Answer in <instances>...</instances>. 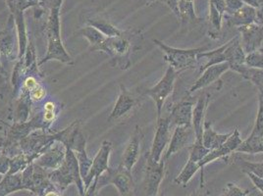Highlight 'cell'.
<instances>
[{"label": "cell", "instance_id": "obj_1", "mask_svg": "<svg viewBox=\"0 0 263 196\" xmlns=\"http://www.w3.org/2000/svg\"><path fill=\"white\" fill-rule=\"evenodd\" d=\"M64 0H53L50 7L49 16L46 23V37H47V51L43 60L39 62L42 66L49 61H58L67 65H73V59L66 50L61 38V23L60 10Z\"/></svg>", "mask_w": 263, "mask_h": 196}, {"label": "cell", "instance_id": "obj_2", "mask_svg": "<svg viewBox=\"0 0 263 196\" xmlns=\"http://www.w3.org/2000/svg\"><path fill=\"white\" fill-rule=\"evenodd\" d=\"M66 147L65 159L61 166L48 173V178L57 189L65 190L71 184H76L81 196L85 194V185L80 173L79 162L73 150L68 143H63Z\"/></svg>", "mask_w": 263, "mask_h": 196}, {"label": "cell", "instance_id": "obj_3", "mask_svg": "<svg viewBox=\"0 0 263 196\" xmlns=\"http://www.w3.org/2000/svg\"><path fill=\"white\" fill-rule=\"evenodd\" d=\"M154 43L164 52L165 61L168 62L177 73L196 69L198 67L197 55L209 51L208 46L192 49H180L168 46L158 40H154Z\"/></svg>", "mask_w": 263, "mask_h": 196}, {"label": "cell", "instance_id": "obj_4", "mask_svg": "<svg viewBox=\"0 0 263 196\" xmlns=\"http://www.w3.org/2000/svg\"><path fill=\"white\" fill-rule=\"evenodd\" d=\"M127 34L128 33L115 37L106 36L98 49L109 56L112 65L122 70H126L131 65L132 44Z\"/></svg>", "mask_w": 263, "mask_h": 196}, {"label": "cell", "instance_id": "obj_5", "mask_svg": "<svg viewBox=\"0 0 263 196\" xmlns=\"http://www.w3.org/2000/svg\"><path fill=\"white\" fill-rule=\"evenodd\" d=\"M177 75H178V73L171 66H169L168 69L166 70L164 76H162V79L154 87L146 89L144 92L145 95L153 98V100L155 103L157 120L161 117L166 98L173 92Z\"/></svg>", "mask_w": 263, "mask_h": 196}, {"label": "cell", "instance_id": "obj_6", "mask_svg": "<svg viewBox=\"0 0 263 196\" xmlns=\"http://www.w3.org/2000/svg\"><path fill=\"white\" fill-rule=\"evenodd\" d=\"M113 185L121 196L129 195L134 189V181L132 172L128 171L120 164L118 168H109L99 178L98 190L105 185Z\"/></svg>", "mask_w": 263, "mask_h": 196}, {"label": "cell", "instance_id": "obj_7", "mask_svg": "<svg viewBox=\"0 0 263 196\" xmlns=\"http://www.w3.org/2000/svg\"><path fill=\"white\" fill-rule=\"evenodd\" d=\"M79 121H77L75 127L73 128L72 131L70 132L69 136L66 139L63 143H68L75 154L79 162L80 167V173L82 175V179L84 180L88 171L90 169V166L92 164V159L88 157L87 153V140L84 135V133L81 131L79 127Z\"/></svg>", "mask_w": 263, "mask_h": 196}, {"label": "cell", "instance_id": "obj_8", "mask_svg": "<svg viewBox=\"0 0 263 196\" xmlns=\"http://www.w3.org/2000/svg\"><path fill=\"white\" fill-rule=\"evenodd\" d=\"M170 130L171 128L168 116L160 117L156 123V131L146 164L152 165L159 163L161 161L165 147L170 142Z\"/></svg>", "mask_w": 263, "mask_h": 196}, {"label": "cell", "instance_id": "obj_9", "mask_svg": "<svg viewBox=\"0 0 263 196\" xmlns=\"http://www.w3.org/2000/svg\"><path fill=\"white\" fill-rule=\"evenodd\" d=\"M259 109L252 133L241 142L236 152L257 154L263 153V92H258Z\"/></svg>", "mask_w": 263, "mask_h": 196}, {"label": "cell", "instance_id": "obj_10", "mask_svg": "<svg viewBox=\"0 0 263 196\" xmlns=\"http://www.w3.org/2000/svg\"><path fill=\"white\" fill-rule=\"evenodd\" d=\"M0 54L9 61H17L19 56V42L14 17L10 15L6 27L0 32Z\"/></svg>", "mask_w": 263, "mask_h": 196}, {"label": "cell", "instance_id": "obj_11", "mask_svg": "<svg viewBox=\"0 0 263 196\" xmlns=\"http://www.w3.org/2000/svg\"><path fill=\"white\" fill-rule=\"evenodd\" d=\"M112 150V143L108 141H104L101 143L99 152L97 153L96 157L92 159V164L88 171L87 177L83 180L85 190L88 189L89 185L93 182L96 178H99L103 173H105L108 169L110 153Z\"/></svg>", "mask_w": 263, "mask_h": 196}, {"label": "cell", "instance_id": "obj_12", "mask_svg": "<svg viewBox=\"0 0 263 196\" xmlns=\"http://www.w3.org/2000/svg\"><path fill=\"white\" fill-rule=\"evenodd\" d=\"M240 32V38L243 52L250 54L261 48L263 44V27L253 23L251 25L238 28Z\"/></svg>", "mask_w": 263, "mask_h": 196}, {"label": "cell", "instance_id": "obj_13", "mask_svg": "<svg viewBox=\"0 0 263 196\" xmlns=\"http://www.w3.org/2000/svg\"><path fill=\"white\" fill-rule=\"evenodd\" d=\"M65 145L60 142H55L48 147L33 163L44 171H54L58 169L65 159Z\"/></svg>", "mask_w": 263, "mask_h": 196}, {"label": "cell", "instance_id": "obj_14", "mask_svg": "<svg viewBox=\"0 0 263 196\" xmlns=\"http://www.w3.org/2000/svg\"><path fill=\"white\" fill-rule=\"evenodd\" d=\"M138 105V98L135 97L126 87L120 86V94L117 98V101L111 111L107 121L112 123L127 117Z\"/></svg>", "mask_w": 263, "mask_h": 196}, {"label": "cell", "instance_id": "obj_15", "mask_svg": "<svg viewBox=\"0 0 263 196\" xmlns=\"http://www.w3.org/2000/svg\"><path fill=\"white\" fill-rule=\"evenodd\" d=\"M196 138L193 126H180L174 128V132L168 144V148L164 153L163 159L167 161L172 155L187 146L193 138Z\"/></svg>", "mask_w": 263, "mask_h": 196}, {"label": "cell", "instance_id": "obj_16", "mask_svg": "<svg viewBox=\"0 0 263 196\" xmlns=\"http://www.w3.org/2000/svg\"><path fill=\"white\" fill-rule=\"evenodd\" d=\"M241 142H242V140H241V134H240V131L238 129H235V131H232L228 140L224 142L220 147L216 149H213V150H210V152L205 156V158L199 163L200 168L202 169L208 164L211 163L220 158H225V157L229 156L232 152H236L238 147L241 145Z\"/></svg>", "mask_w": 263, "mask_h": 196}, {"label": "cell", "instance_id": "obj_17", "mask_svg": "<svg viewBox=\"0 0 263 196\" xmlns=\"http://www.w3.org/2000/svg\"><path fill=\"white\" fill-rule=\"evenodd\" d=\"M143 138V132L139 126H136V129L131 135V139L127 143V146L123 153L121 165L132 172L134 166L139 161L140 151H141V142Z\"/></svg>", "mask_w": 263, "mask_h": 196}, {"label": "cell", "instance_id": "obj_18", "mask_svg": "<svg viewBox=\"0 0 263 196\" xmlns=\"http://www.w3.org/2000/svg\"><path fill=\"white\" fill-rule=\"evenodd\" d=\"M193 109L194 102L191 100H182L172 107L170 114L168 115L170 128H176L180 126H193Z\"/></svg>", "mask_w": 263, "mask_h": 196}, {"label": "cell", "instance_id": "obj_19", "mask_svg": "<svg viewBox=\"0 0 263 196\" xmlns=\"http://www.w3.org/2000/svg\"><path fill=\"white\" fill-rule=\"evenodd\" d=\"M165 161L162 158L159 163L146 164L145 169V196H157L160 184L163 180L165 171Z\"/></svg>", "mask_w": 263, "mask_h": 196}, {"label": "cell", "instance_id": "obj_20", "mask_svg": "<svg viewBox=\"0 0 263 196\" xmlns=\"http://www.w3.org/2000/svg\"><path fill=\"white\" fill-rule=\"evenodd\" d=\"M230 70V64L227 62L220 63L216 65L211 66L202 72V75L196 81V83L192 86L189 90V93H194L197 90L209 87L211 84L218 81L221 76Z\"/></svg>", "mask_w": 263, "mask_h": 196}, {"label": "cell", "instance_id": "obj_21", "mask_svg": "<svg viewBox=\"0 0 263 196\" xmlns=\"http://www.w3.org/2000/svg\"><path fill=\"white\" fill-rule=\"evenodd\" d=\"M256 19V11L255 9L250 6L245 4L241 8L236 12H234L233 14H224L223 16V20L225 21V24L228 27H242V26H247V25H251L255 23Z\"/></svg>", "mask_w": 263, "mask_h": 196}, {"label": "cell", "instance_id": "obj_22", "mask_svg": "<svg viewBox=\"0 0 263 196\" xmlns=\"http://www.w3.org/2000/svg\"><path fill=\"white\" fill-rule=\"evenodd\" d=\"M209 102V93H204L200 95L197 99L196 106L193 109V129L195 131L196 140L201 141L202 138V132H203V126H204V116H205V111L208 108Z\"/></svg>", "mask_w": 263, "mask_h": 196}, {"label": "cell", "instance_id": "obj_23", "mask_svg": "<svg viewBox=\"0 0 263 196\" xmlns=\"http://www.w3.org/2000/svg\"><path fill=\"white\" fill-rule=\"evenodd\" d=\"M246 53L241 47L240 35L235 36L230 42L226 44L225 48V57L226 62L231 66L242 65L246 64Z\"/></svg>", "mask_w": 263, "mask_h": 196}, {"label": "cell", "instance_id": "obj_24", "mask_svg": "<svg viewBox=\"0 0 263 196\" xmlns=\"http://www.w3.org/2000/svg\"><path fill=\"white\" fill-rule=\"evenodd\" d=\"M231 133L232 132L226 133V134H220L213 130L211 123L204 122L201 142L206 148H209V150H213L220 147L224 142H226L230 136Z\"/></svg>", "mask_w": 263, "mask_h": 196}, {"label": "cell", "instance_id": "obj_25", "mask_svg": "<svg viewBox=\"0 0 263 196\" xmlns=\"http://www.w3.org/2000/svg\"><path fill=\"white\" fill-rule=\"evenodd\" d=\"M230 70L239 73L243 79L252 82L258 88V92H263V69L242 64L231 66Z\"/></svg>", "mask_w": 263, "mask_h": 196}, {"label": "cell", "instance_id": "obj_26", "mask_svg": "<svg viewBox=\"0 0 263 196\" xmlns=\"http://www.w3.org/2000/svg\"><path fill=\"white\" fill-rule=\"evenodd\" d=\"M62 107L54 100H47L44 102L43 111L40 113L43 124V131H49L53 125Z\"/></svg>", "mask_w": 263, "mask_h": 196}, {"label": "cell", "instance_id": "obj_27", "mask_svg": "<svg viewBox=\"0 0 263 196\" xmlns=\"http://www.w3.org/2000/svg\"><path fill=\"white\" fill-rule=\"evenodd\" d=\"M20 190H24L21 173L5 174L0 180V196L9 195Z\"/></svg>", "mask_w": 263, "mask_h": 196}, {"label": "cell", "instance_id": "obj_28", "mask_svg": "<svg viewBox=\"0 0 263 196\" xmlns=\"http://www.w3.org/2000/svg\"><path fill=\"white\" fill-rule=\"evenodd\" d=\"M87 23H88V26H91V27L96 28L97 30H99L100 33L104 34L105 36H108V37L122 36L126 33V32L121 31L120 29L115 27L109 21H106V20H103V19H99V18L88 19Z\"/></svg>", "mask_w": 263, "mask_h": 196}, {"label": "cell", "instance_id": "obj_29", "mask_svg": "<svg viewBox=\"0 0 263 196\" xmlns=\"http://www.w3.org/2000/svg\"><path fill=\"white\" fill-rule=\"evenodd\" d=\"M11 14L16 12H24L31 7H43L48 4L50 0H5Z\"/></svg>", "mask_w": 263, "mask_h": 196}, {"label": "cell", "instance_id": "obj_30", "mask_svg": "<svg viewBox=\"0 0 263 196\" xmlns=\"http://www.w3.org/2000/svg\"><path fill=\"white\" fill-rule=\"evenodd\" d=\"M178 11L179 19H181L183 22L194 23L197 21V14L194 6V0H179Z\"/></svg>", "mask_w": 263, "mask_h": 196}, {"label": "cell", "instance_id": "obj_31", "mask_svg": "<svg viewBox=\"0 0 263 196\" xmlns=\"http://www.w3.org/2000/svg\"><path fill=\"white\" fill-rule=\"evenodd\" d=\"M222 22L223 15L212 4L209 3V36L214 40L218 38V35L222 30Z\"/></svg>", "mask_w": 263, "mask_h": 196}, {"label": "cell", "instance_id": "obj_32", "mask_svg": "<svg viewBox=\"0 0 263 196\" xmlns=\"http://www.w3.org/2000/svg\"><path fill=\"white\" fill-rule=\"evenodd\" d=\"M80 33L88 41L89 44L91 45V51H98L100 44H102L105 40V35L99 32V30H97L96 28L91 27V26H86L85 28H83Z\"/></svg>", "mask_w": 263, "mask_h": 196}, {"label": "cell", "instance_id": "obj_33", "mask_svg": "<svg viewBox=\"0 0 263 196\" xmlns=\"http://www.w3.org/2000/svg\"><path fill=\"white\" fill-rule=\"evenodd\" d=\"M199 169H201L200 166H199V163L194 162L192 160H187V162L185 165V167L183 168L182 172L178 174V177L176 178L174 182L177 185L186 186L190 183V181L194 178V175L197 174V172Z\"/></svg>", "mask_w": 263, "mask_h": 196}, {"label": "cell", "instance_id": "obj_34", "mask_svg": "<svg viewBox=\"0 0 263 196\" xmlns=\"http://www.w3.org/2000/svg\"><path fill=\"white\" fill-rule=\"evenodd\" d=\"M209 152L210 150L202 144L201 141L196 140L195 142L190 146L189 160L200 163Z\"/></svg>", "mask_w": 263, "mask_h": 196}, {"label": "cell", "instance_id": "obj_35", "mask_svg": "<svg viewBox=\"0 0 263 196\" xmlns=\"http://www.w3.org/2000/svg\"><path fill=\"white\" fill-rule=\"evenodd\" d=\"M236 161L245 174L252 173L263 179V162H249L241 158H237Z\"/></svg>", "mask_w": 263, "mask_h": 196}, {"label": "cell", "instance_id": "obj_36", "mask_svg": "<svg viewBox=\"0 0 263 196\" xmlns=\"http://www.w3.org/2000/svg\"><path fill=\"white\" fill-rule=\"evenodd\" d=\"M246 65L263 69V48H259L258 50L252 52L246 56Z\"/></svg>", "mask_w": 263, "mask_h": 196}, {"label": "cell", "instance_id": "obj_37", "mask_svg": "<svg viewBox=\"0 0 263 196\" xmlns=\"http://www.w3.org/2000/svg\"><path fill=\"white\" fill-rule=\"evenodd\" d=\"M250 193H251L250 189L243 190L238 185L229 183L226 186V188L223 190L221 196H248Z\"/></svg>", "mask_w": 263, "mask_h": 196}, {"label": "cell", "instance_id": "obj_38", "mask_svg": "<svg viewBox=\"0 0 263 196\" xmlns=\"http://www.w3.org/2000/svg\"><path fill=\"white\" fill-rule=\"evenodd\" d=\"M46 96V89L43 83H40L36 87L31 90V99L33 103H40L44 101Z\"/></svg>", "mask_w": 263, "mask_h": 196}, {"label": "cell", "instance_id": "obj_39", "mask_svg": "<svg viewBox=\"0 0 263 196\" xmlns=\"http://www.w3.org/2000/svg\"><path fill=\"white\" fill-rule=\"evenodd\" d=\"M226 3V13L225 14H233L234 12L241 8L245 3L242 0H224Z\"/></svg>", "mask_w": 263, "mask_h": 196}, {"label": "cell", "instance_id": "obj_40", "mask_svg": "<svg viewBox=\"0 0 263 196\" xmlns=\"http://www.w3.org/2000/svg\"><path fill=\"white\" fill-rule=\"evenodd\" d=\"M10 167V157H8L5 154H2L0 156V174H5L8 173Z\"/></svg>", "mask_w": 263, "mask_h": 196}, {"label": "cell", "instance_id": "obj_41", "mask_svg": "<svg viewBox=\"0 0 263 196\" xmlns=\"http://www.w3.org/2000/svg\"><path fill=\"white\" fill-rule=\"evenodd\" d=\"M98 184H99V178H96L91 185H89L88 189L85 190V194L83 196H97L98 194Z\"/></svg>", "mask_w": 263, "mask_h": 196}, {"label": "cell", "instance_id": "obj_42", "mask_svg": "<svg viewBox=\"0 0 263 196\" xmlns=\"http://www.w3.org/2000/svg\"><path fill=\"white\" fill-rule=\"evenodd\" d=\"M246 174L252 180V184L254 185V186L256 188H258L263 194V179L255 175V174H252V173H246Z\"/></svg>", "mask_w": 263, "mask_h": 196}, {"label": "cell", "instance_id": "obj_43", "mask_svg": "<svg viewBox=\"0 0 263 196\" xmlns=\"http://www.w3.org/2000/svg\"><path fill=\"white\" fill-rule=\"evenodd\" d=\"M156 1H159L165 5H167L172 10V12L175 14L176 16L179 18V11H178V1L179 0H156Z\"/></svg>", "mask_w": 263, "mask_h": 196}, {"label": "cell", "instance_id": "obj_44", "mask_svg": "<svg viewBox=\"0 0 263 196\" xmlns=\"http://www.w3.org/2000/svg\"><path fill=\"white\" fill-rule=\"evenodd\" d=\"M209 3L212 4L224 16L226 13V3L224 0H209Z\"/></svg>", "mask_w": 263, "mask_h": 196}, {"label": "cell", "instance_id": "obj_45", "mask_svg": "<svg viewBox=\"0 0 263 196\" xmlns=\"http://www.w3.org/2000/svg\"><path fill=\"white\" fill-rule=\"evenodd\" d=\"M62 191H60L59 189H57L54 185H52L51 187H49L45 192H44L43 196H63L61 193Z\"/></svg>", "mask_w": 263, "mask_h": 196}, {"label": "cell", "instance_id": "obj_46", "mask_svg": "<svg viewBox=\"0 0 263 196\" xmlns=\"http://www.w3.org/2000/svg\"><path fill=\"white\" fill-rule=\"evenodd\" d=\"M242 1L245 4L252 6L254 9H257L263 6V0H242Z\"/></svg>", "mask_w": 263, "mask_h": 196}, {"label": "cell", "instance_id": "obj_47", "mask_svg": "<svg viewBox=\"0 0 263 196\" xmlns=\"http://www.w3.org/2000/svg\"><path fill=\"white\" fill-rule=\"evenodd\" d=\"M9 128H10V125H8L4 121H0V136H5Z\"/></svg>", "mask_w": 263, "mask_h": 196}, {"label": "cell", "instance_id": "obj_48", "mask_svg": "<svg viewBox=\"0 0 263 196\" xmlns=\"http://www.w3.org/2000/svg\"><path fill=\"white\" fill-rule=\"evenodd\" d=\"M4 147H5V138L0 136V156L4 154Z\"/></svg>", "mask_w": 263, "mask_h": 196}, {"label": "cell", "instance_id": "obj_49", "mask_svg": "<svg viewBox=\"0 0 263 196\" xmlns=\"http://www.w3.org/2000/svg\"><path fill=\"white\" fill-rule=\"evenodd\" d=\"M0 121H3V120H1V119H0Z\"/></svg>", "mask_w": 263, "mask_h": 196}, {"label": "cell", "instance_id": "obj_50", "mask_svg": "<svg viewBox=\"0 0 263 196\" xmlns=\"http://www.w3.org/2000/svg\"><path fill=\"white\" fill-rule=\"evenodd\" d=\"M0 32H1V30H0Z\"/></svg>", "mask_w": 263, "mask_h": 196}, {"label": "cell", "instance_id": "obj_51", "mask_svg": "<svg viewBox=\"0 0 263 196\" xmlns=\"http://www.w3.org/2000/svg\"><path fill=\"white\" fill-rule=\"evenodd\" d=\"M0 55H1V54H0Z\"/></svg>", "mask_w": 263, "mask_h": 196}]
</instances>
